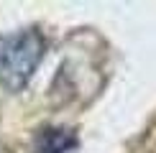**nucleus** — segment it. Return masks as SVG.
<instances>
[{"label": "nucleus", "instance_id": "obj_1", "mask_svg": "<svg viewBox=\"0 0 156 153\" xmlns=\"http://www.w3.org/2000/svg\"><path fill=\"white\" fill-rule=\"evenodd\" d=\"M44 49L46 41L34 28L13 36H0V84L10 92L23 89L34 76Z\"/></svg>", "mask_w": 156, "mask_h": 153}, {"label": "nucleus", "instance_id": "obj_2", "mask_svg": "<svg viewBox=\"0 0 156 153\" xmlns=\"http://www.w3.org/2000/svg\"><path fill=\"white\" fill-rule=\"evenodd\" d=\"M77 148V133L69 127H44L34 140L36 153H69Z\"/></svg>", "mask_w": 156, "mask_h": 153}]
</instances>
